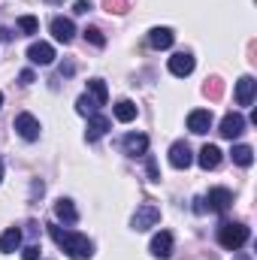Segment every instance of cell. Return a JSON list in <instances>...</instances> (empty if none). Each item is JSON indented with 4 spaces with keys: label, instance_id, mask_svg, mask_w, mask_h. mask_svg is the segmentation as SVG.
I'll return each mask as SVG.
<instances>
[{
    "label": "cell",
    "instance_id": "d6986e66",
    "mask_svg": "<svg viewBox=\"0 0 257 260\" xmlns=\"http://www.w3.org/2000/svg\"><path fill=\"white\" fill-rule=\"evenodd\" d=\"M18 245H21V230H18V227H9V230L0 236V251H3V254H12V251H18Z\"/></svg>",
    "mask_w": 257,
    "mask_h": 260
},
{
    "label": "cell",
    "instance_id": "484cf974",
    "mask_svg": "<svg viewBox=\"0 0 257 260\" xmlns=\"http://www.w3.org/2000/svg\"><path fill=\"white\" fill-rule=\"evenodd\" d=\"M18 30H21V34H37V30H40V21H37L34 15H21V18H18Z\"/></svg>",
    "mask_w": 257,
    "mask_h": 260
},
{
    "label": "cell",
    "instance_id": "4fadbf2b",
    "mask_svg": "<svg viewBox=\"0 0 257 260\" xmlns=\"http://www.w3.org/2000/svg\"><path fill=\"white\" fill-rule=\"evenodd\" d=\"M52 34H55V40L58 43H73V37H76V24L64 18V15H58V18H52Z\"/></svg>",
    "mask_w": 257,
    "mask_h": 260
},
{
    "label": "cell",
    "instance_id": "8992f818",
    "mask_svg": "<svg viewBox=\"0 0 257 260\" xmlns=\"http://www.w3.org/2000/svg\"><path fill=\"white\" fill-rule=\"evenodd\" d=\"M203 203H209V206H206L209 212H218V215H221V212H227V209H230L233 194H230L227 188H212V191L206 194V200H203Z\"/></svg>",
    "mask_w": 257,
    "mask_h": 260
},
{
    "label": "cell",
    "instance_id": "4dcf8cb0",
    "mask_svg": "<svg viewBox=\"0 0 257 260\" xmlns=\"http://www.w3.org/2000/svg\"><path fill=\"white\" fill-rule=\"evenodd\" d=\"M18 79H21V85H30V82H34V73H30V70H24Z\"/></svg>",
    "mask_w": 257,
    "mask_h": 260
},
{
    "label": "cell",
    "instance_id": "f1b7e54d",
    "mask_svg": "<svg viewBox=\"0 0 257 260\" xmlns=\"http://www.w3.org/2000/svg\"><path fill=\"white\" fill-rule=\"evenodd\" d=\"M21 257L24 260H40V245H27V248L21 251Z\"/></svg>",
    "mask_w": 257,
    "mask_h": 260
},
{
    "label": "cell",
    "instance_id": "83f0119b",
    "mask_svg": "<svg viewBox=\"0 0 257 260\" xmlns=\"http://www.w3.org/2000/svg\"><path fill=\"white\" fill-rule=\"evenodd\" d=\"M142 157L148 160V179H151V182H160V173H157V164H154V157H151V154H142Z\"/></svg>",
    "mask_w": 257,
    "mask_h": 260
},
{
    "label": "cell",
    "instance_id": "836d02e7",
    "mask_svg": "<svg viewBox=\"0 0 257 260\" xmlns=\"http://www.w3.org/2000/svg\"><path fill=\"white\" fill-rule=\"evenodd\" d=\"M0 106H3V94H0Z\"/></svg>",
    "mask_w": 257,
    "mask_h": 260
},
{
    "label": "cell",
    "instance_id": "8fae6325",
    "mask_svg": "<svg viewBox=\"0 0 257 260\" xmlns=\"http://www.w3.org/2000/svg\"><path fill=\"white\" fill-rule=\"evenodd\" d=\"M27 58H30V64L49 67L52 61H55V49H52L49 43H34V46L27 49Z\"/></svg>",
    "mask_w": 257,
    "mask_h": 260
},
{
    "label": "cell",
    "instance_id": "5bb4252c",
    "mask_svg": "<svg viewBox=\"0 0 257 260\" xmlns=\"http://www.w3.org/2000/svg\"><path fill=\"white\" fill-rule=\"evenodd\" d=\"M109 127H112V121H109L106 115H97V112H94V115L88 118V130H85V139H88V142H97V139H100V136H103V133H106Z\"/></svg>",
    "mask_w": 257,
    "mask_h": 260
},
{
    "label": "cell",
    "instance_id": "7a4b0ae2",
    "mask_svg": "<svg viewBox=\"0 0 257 260\" xmlns=\"http://www.w3.org/2000/svg\"><path fill=\"white\" fill-rule=\"evenodd\" d=\"M248 236H251V230H248L242 221H224V224L218 227V242H221V248H227V251H239V248L248 242Z\"/></svg>",
    "mask_w": 257,
    "mask_h": 260
},
{
    "label": "cell",
    "instance_id": "4316f807",
    "mask_svg": "<svg viewBox=\"0 0 257 260\" xmlns=\"http://www.w3.org/2000/svg\"><path fill=\"white\" fill-rule=\"evenodd\" d=\"M103 6H106L109 12H118V15H121V12H127V0H106Z\"/></svg>",
    "mask_w": 257,
    "mask_h": 260
},
{
    "label": "cell",
    "instance_id": "7402d4cb",
    "mask_svg": "<svg viewBox=\"0 0 257 260\" xmlns=\"http://www.w3.org/2000/svg\"><path fill=\"white\" fill-rule=\"evenodd\" d=\"M115 118L124 121V124L133 121V118H136V103H133V100H118V103H115Z\"/></svg>",
    "mask_w": 257,
    "mask_h": 260
},
{
    "label": "cell",
    "instance_id": "277c9868",
    "mask_svg": "<svg viewBox=\"0 0 257 260\" xmlns=\"http://www.w3.org/2000/svg\"><path fill=\"white\" fill-rule=\"evenodd\" d=\"M12 127H15V133H18L21 139H27V142H37V139H40V121H37L34 115H27V112L15 115Z\"/></svg>",
    "mask_w": 257,
    "mask_h": 260
},
{
    "label": "cell",
    "instance_id": "603a6c76",
    "mask_svg": "<svg viewBox=\"0 0 257 260\" xmlns=\"http://www.w3.org/2000/svg\"><path fill=\"white\" fill-rule=\"evenodd\" d=\"M97 109H100V106H97V103H94V100H91L88 94L76 100V112H79V115H88V118H91V115H94Z\"/></svg>",
    "mask_w": 257,
    "mask_h": 260
},
{
    "label": "cell",
    "instance_id": "2e32d148",
    "mask_svg": "<svg viewBox=\"0 0 257 260\" xmlns=\"http://www.w3.org/2000/svg\"><path fill=\"white\" fill-rule=\"evenodd\" d=\"M173 40H176V34H173L170 27H151V30H148V46L157 49V52H160V49H170Z\"/></svg>",
    "mask_w": 257,
    "mask_h": 260
},
{
    "label": "cell",
    "instance_id": "ba28073f",
    "mask_svg": "<svg viewBox=\"0 0 257 260\" xmlns=\"http://www.w3.org/2000/svg\"><path fill=\"white\" fill-rule=\"evenodd\" d=\"M194 55L191 52H176L173 58H170V73L173 76H179V79H185V76H191L194 73Z\"/></svg>",
    "mask_w": 257,
    "mask_h": 260
},
{
    "label": "cell",
    "instance_id": "7c38bea8",
    "mask_svg": "<svg viewBox=\"0 0 257 260\" xmlns=\"http://www.w3.org/2000/svg\"><path fill=\"white\" fill-rule=\"evenodd\" d=\"M254 91H257L254 76H242L239 85H236V103L239 106H251L254 103Z\"/></svg>",
    "mask_w": 257,
    "mask_h": 260
},
{
    "label": "cell",
    "instance_id": "d4e9b609",
    "mask_svg": "<svg viewBox=\"0 0 257 260\" xmlns=\"http://www.w3.org/2000/svg\"><path fill=\"white\" fill-rule=\"evenodd\" d=\"M203 94L212 97V100H221V94H224V82H221V79H209L206 88H203Z\"/></svg>",
    "mask_w": 257,
    "mask_h": 260
},
{
    "label": "cell",
    "instance_id": "6da1fadb",
    "mask_svg": "<svg viewBox=\"0 0 257 260\" xmlns=\"http://www.w3.org/2000/svg\"><path fill=\"white\" fill-rule=\"evenodd\" d=\"M49 233H52L55 245H58V248H64V251H67L73 260H88L91 254H94V245H91V239H88V236H82V233L64 230L61 224H49Z\"/></svg>",
    "mask_w": 257,
    "mask_h": 260
},
{
    "label": "cell",
    "instance_id": "e0dca14e",
    "mask_svg": "<svg viewBox=\"0 0 257 260\" xmlns=\"http://www.w3.org/2000/svg\"><path fill=\"white\" fill-rule=\"evenodd\" d=\"M55 215H58V221H64V224H76V221H79V212H76L73 200H67V197H61V200L55 203Z\"/></svg>",
    "mask_w": 257,
    "mask_h": 260
},
{
    "label": "cell",
    "instance_id": "52a82bcc",
    "mask_svg": "<svg viewBox=\"0 0 257 260\" xmlns=\"http://www.w3.org/2000/svg\"><path fill=\"white\" fill-rule=\"evenodd\" d=\"M170 164H173L176 170H188L194 164L191 145H188V142H173V145H170Z\"/></svg>",
    "mask_w": 257,
    "mask_h": 260
},
{
    "label": "cell",
    "instance_id": "ffe728a7",
    "mask_svg": "<svg viewBox=\"0 0 257 260\" xmlns=\"http://www.w3.org/2000/svg\"><path fill=\"white\" fill-rule=\"evenodd\" d=\"M88 94H91V100H94L97 106H103V103L109 100V91H106V82H103V79H91V82H88Z\"/></svg>",
    "mask_w": 257,
    "mask_h": 260
},
{
    "label": "cell",
    "instance_id": "e575fe53",
    "mask_svg": "<svg viewBox=\"0 0 257 260\" xmlns=\"http://www.w3.org/2000/svg\"><path fill=\"white\" fill-rule=\"evenodd\" d=\"M0 179H3V167H0Z\"/></svg>",
    "mask_w": 257,
    "mask_h": 260
},
{
    "label": "cell",
    "instance_id": "3957f363",
    "mask_svg": "<svg viewBox=\"0 0 257 260\" xmlns=\"http://www.w3.org/2000/svg\"><path fill=\"white\" fill-rule=\"evenodd\" d=\"M157 221H160V209H157L154 203H142V206L136 209V215H133V230L142 233V230L154 227Z\"/></svg>",
    "mask_w": 257,
    "mask_h": 260
},
{
    "label": "cell",
    "instance_id": "9c48e42d",
    "mask_svg": "<svg viewBox=\"0 0 257 260\" xmlns=\"http://www.w3.org/2000/svg\"><path fill=\"white\" fill-rule=\"evenodd\" d=\"M209 127H212V112L209 109H194L188 115V130L191 133L203 136V133H209Z\"/></svg>",
    "mask_w": 257,
    "mask_h": 260
},
{
    "label": "cell",
    "instance_id": "44dd1931",
    "mask_svg": "<svg viewBox=\"0 0 257 260\" xmlns=\"http://www.w3.org/2000/svg\"><path fill=\"white\" fill-rule=\"evenodd\" d=\"M233 164H239V167H251L254 164V148L251 145H233Z\"/></svg>",
    "mask_w": 257,
    "mask_h": 260
},
{
    "label": "cell",
    "instance_id": "30bf717a",
    "mask_svg": "<svg viewBox=\"0 0 257 260\" xmlns=\"http://www.w3.org/2000/svg\"><path fill=\"white\" fill-rule=\"evenodd\" d=\"M151 254L160 257V260H167L173 254V233H170V230L154 233V239H151Z\"/></svg>",
    "mask_w": 257,
    "mask_h": 260
},
{
    "label": "cell",
    "instance_id": "5b68a950",
    "mask_svg": "<svg viewBox=\"0 0 257 260\" xmlns=\"http://www.w3.org/2000/svg\"><path fill=\"white\" fill-rule=\"evenodd\" d=\"M218 133H221L224 139H236V136H242V133H245V118H242L239 112H227V115L221 118Z\"/></svg>",
    "mask_w": 257,
    "mask_h": 260
},
{
    "label": "cell",
    "instance_id": "1f68e13d",
    "mask_svg": "<svg viewBox=\"0 0 257 260\" xmlns=\"http://www.w3.org/2000/svg\"><path fill=\"white\" fill-rule=\"evenodd\" d=\"M73 73H76V67L70 64V61H67V64H61V76H73Z\"/></svg>",
    "mask_w": 257,
    "mask_h": 260
},
{
    "label": "cell",
    "instance_id": "d6a6232c",
    "mask_svg": "<svg viewBox=\"0 0 257 260\" xmlns=\"http://www.w3.org/2000/svg\"><path fill=\"white\" fill-rule=\"evenodd\" d=\"M0 40L9 43V40H12V30H9V27H0Z\"/></svg>",
    "mask_w": 257,
    "mask_h": 260
},
{
    "label": "cell",
    "instance_id": "ac0fdd59",
    "mask_svg": "<svg viewBox=\"0 0 257 260\" xmlns=\"http://www.w3.org/2000/svg\"><path fill=\"white\" fill-rule=\"evenodd\" d=\"M197 160H200L203 170H215V167L221 164V148H218V145H203Z\"/></svg>",
    "mask_w": 257,
    "mask_h": 260
},
{
    "label": "cell",
    "instance_id": "f546056e",
    "mask_svg": "<svg viewBox=\"0 0 257 260\" xmlns=\"http://www.w3.org/2000/svg\"><path fill=\"white\" fill-rule=\"evenodd\" d=\"M88 9H94V6H91V3H88V0H79V3H76V6H73V12H76V15H85V12H88Z\"/></svg>",
    "mask_w": 257,
    "mask_h": 260
},
{
    "label": "cell",
    "instance_id": "cb8c5ba5",
    "mask_svg": "<svg viewBox=\"0 0 257 260\" xmlns=\"http://www.w3.org/2000/svg\"><path fill=\"white\" fill-rule=\"evenodd\" d=\"M82 34H85V40H88L91 46H97V49H103V46H106V37H103V30H100V27H85Z\"/></svg>",
    "mask_w": 257,
    "mask_h": 260
},
{
    "label": "cell",
    "instance_id": "9a60e30c",
    "mask_svg": "<svg viewBox=\"0 0 257 260\" xmlns=\"http://www.w3.org/2000/svg\"><path fill=\"white\" fill-rule=\"evenodd\" d=\"M124 151H127L130 157L148 154V136H145V133H127V136H124Z\"/></svg>",
    "mask_w": 257,
    "mask_h": 260
}]
</instances>
